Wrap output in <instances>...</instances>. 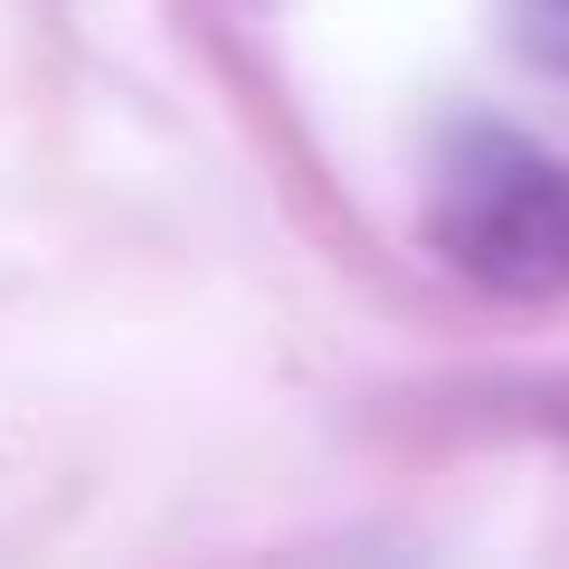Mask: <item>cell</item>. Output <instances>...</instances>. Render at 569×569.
<instances>
[{
  "label": "cell",
  "mask_w": 569,
  "mask_h": 569,
  "mask_svg": "<svg viewBox=\"0 0 569 569\" xmlns=\"http://www.w3.org/2000/svg\"><path fill=\"white\" fill-rule=\"evenodd\" d=\"M427 247L503 305L569 295V162L512 123H447L427 162Z\"/></svg>",
  "instance_id": "cell-1"
},
{
  "label": "cell",
  "mask_w": 569,
  "mask_h": 569,
  "mask_svg": "<svg viewBox=\"0 0 569 569\" xmlns=\"http://www.w3.org/2000/svg\"><path fill=\"white\" fill-rule=\"evenodd\" d=\"M512 39H522L531 67L569 77V0H512Z\"/></svg>",
  "instance_id": "cell-2"
}]
</instances>
